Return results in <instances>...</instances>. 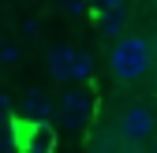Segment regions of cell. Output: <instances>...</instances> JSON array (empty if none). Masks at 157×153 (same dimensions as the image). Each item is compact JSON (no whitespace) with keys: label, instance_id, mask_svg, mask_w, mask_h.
<instances>
[{"label":"cell","instance_id":"10","mask_svg":"<svg viewBox=\"0 0 157 153\" xmlns=\"http://www.w3.org/2000/svg\"><path fill=\"white\" fill-rule=\"evenodd\" d=\"M86 4H94L97 11H109V8H120L124 0H86Z\"/></svg>","mask_w":157,"mask_h":153},{"label":"cell","instance_id":"9","mask_svg":"<svg viewBox=\"0 0 157 153\" xmlns=\"http://www.w3.org/2000/svg\"><path fill=\"white\" fill-rule=\"evenodd\" d=\"M60 8H64L67 15H75V11H82V8H86V0H60Z\"/></svg>","mask_w":157,"mask_h":153},{"label":"cell","instance_id":"6","mask_svg":"<svg viewBox=\"0 0 157 153\" xmlns=\"http://www.w3.org/2000/svg\"><path fill=\"white\" fill-rule=\"evenodd\" d=\"M124 23H127V11H124V4H120V8H109V11H101V30H105V34H120V30H124Z\"/></svg>","mask_w":157,"mask_h":153},{"label":"cell","instance_id":"4","mask_svg":"<svg viewBox=\"0 0 157 153\" xmlns=\"http://www.w3.org/2000/svg\"><path fill=\"white\" fill-rule=\"evenodd\" d=\"M60 123L64 127H78V123H86L90 116H94V97L86 90H71V93H64L60 97Z\"/></svg>","mask_w":157,"mask_h":153},{"label":"cell","instance_id":"1","mask_svg":"<svg viewBox=\"0 0 157 153\" xmlns=\"http://www.w3.org/2000/svg\"><path fill=\"white\" fill-rule=\"evenodd\" d=\"M150 64H153V52H150V41L142 34H124L120 41L112 45V52H109V67H112V75L120 82L142 79L150 71Z\"/></svg>","mask_w":157,"mask_h":153},{"label":"cell","instance_id":"12","mask_svg":"<svg viewBox=\"0 0 157 153\" xmlns=\"http://www.w3.org/2000/svg\"><path fill=\"white\" fill-rule=\"evenodd\" d=\"M153 153H157V146H153Z\"/></svg>","mask_w":157,"mask_h":153},{"label":"cell","instance_id":"2","mask_svg":"<svg viewBox=\"0 0 157 153\" xmlns=\"http://www.w3.org/2000/svg\"><path fill=\"white\" fill-rule=\"evenodd\" d=\"M45 67H49V79H52V82L90 79V71H94V64H90V52H82V49H71V45L52 49V52H49V60H45Z\"/></svg>","mask_w":157,"mask_h":153},{"label":"cell","instance_id":"8","mask_svg":"<svg viewBox=\"0 0 157 153\" xmlns=\"http://www.w3.org/2000/svg\"><path fill=\"white\" fill-rule=\"evenodd\" d=\"M8 120H11V101H8V93H0V127Z\"/></svg>","mask_w":157,"mask_h":153},{"label":"cell","instance_id":"3","mask_svg":"<svg viewBox=\"0 0 157 153\" xmlns=\"http://www.w3.org/2000/svg\"><path fill=\"white\" fill-rule=\"evenodd\" d=\"M153 131H157V120H153V112H150L146 105H131L124 116H120V135H124V142H131V146H142Z\"/></svg>","mask_w":157,"mask_h":153},{"label":"cell","instance_id":"7","mask_svg":"<svg viewBox=\"0 0 157 153\" xmlns=\"http://www.w3.org/2000/svg\"><path fill=\"white\" fill-rule=\"evenodd\" d=\"M0 60H4V67L15 64V60H19V49H15V45H0Z\"/></svg>","mask_w":157,"mask_h":153},{"label":"cell","instance_id":"11","mask_svg":"<svg viewBox=\"0 0 157 153\" xmlns=\"http://www.w3.org/2000/svg\"><path fill=\"white\" fill-rule=\"evenodd\" d=\"M0 71H4V60H0Z\"/></svg>","mask_w":157,"mask_h":153},{"label":"cell","instance_id":"5","mask_svg":"<svg viewBox=\"0 0 157 153\" xmlns=\"http://www.w3.org/2000/svg\"><path fill=\"white\" fill-rule=\"evenodd\" d=\"M19 116H23V120H34V123H45L52 116V101L45 97L41 90H26L23 101H19Z\"/></svg>","mask_w":157,"mask_h":153}]
</instances>
